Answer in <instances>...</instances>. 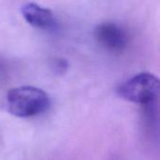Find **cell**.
I'll return each mask as SVG.
<instances>
[{"instance_id":"cell-1","label":"cell","mask_w":160,"mask_h":160,"mask_svg":"<svg viewBox=\"0 0 160 160\" xmlns=\"http://www.w3.org/2000/svg\"><path fill=\"white\" fill-rule=\"evenodd\" d=\"M51 106L48 94L35 86H19L10 89L6 98L8 112L18 118H32L46 112Z\"/></svg>"},{"instance_id":"cell-2","label":"cell","mask_w":160,"mask_h":160,"mask_svg":"<svg viewBox=\"0 0 160 160\" xmlns=\"http://www.w3.org/2000/svg\"><path fill=\"white\" fill-rule=\"evenodd\" d=\"M159 93L158 78L148 72L135 75L117 88V95L121 98L142 106L158 103Z\"/></svg>"},{"instance_id":"cell-3","label":"cell","mask_w":160,"mask_h":160,"mask_svg":"<svg viewBox=\"0 0 160 160\" xmlns=\"http://www.w3.org/2000/svg\"><path fill=\"white\" fill-rule=\"evenodd\" d=\"M94 37L101 47L114 53L122 52L128 43L127 32L113 22L99 23L94 30Z\"/></svg>"},{"instance_id":"cell-4","label":"cell","mask_w":160,"mask_h":160,"mask_svg":"<svg viewBox=\"0 0 160 160\" xmlns=\"http://www.w3.org/2000/svg\"><path fill=\"white\" fill-rule=\"evenodd\" d=\"M21 11L23 19L36 28H49L54 22L52 12L36 3L24 4Z\"/></svg>"},{"instance_id":"cell-5","label":"cell","mask_w":160,"mask_h":160,"mask_svg":"<svg viewBox=\"0 0 160 160\" xmlns=\"http://www.w3.org/2000/svg\"><path fill=\"white\" fill-rule=\"evenodd\" d=\"M51 68L52 71L58 75H64L68 68V63L66 59L56 57L51 62Z\"/></svg>"}]
</instances>
